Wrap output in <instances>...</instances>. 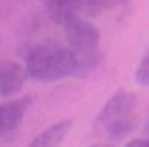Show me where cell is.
Here are the masks:
<instances>
[{
	"instance_id": "obj_4",
	"label": "cell",
	"mask_w": 149,
	"mask_h": 147,
	"mask_svg": "<svg viewBox=\"0 0 149 147\" xmlns=\"http://www.w3.org/2000/svg\"><path fill=\"white\" fill-rule=\"evenodd\" d=\"M26 68L22 64H15V62H5L0 64V97L2 99H9V97L18 94L22 90L24 81H26Z\"/></svg>"
},
{
	"instance_id": "obj_11",
	"label": "cell",
	"mask_w": 149,
	"mask_h": 147,
	"mask_svg": "<svg viewBox=\"0 0 149 147\" xmlns=\"http://www.w3.org/2000/svg\"><path fill=\"white\" fill-rule=\"evenodd\" d=\"M94 147H107V145H94Z\"/></svg>"
},
{
	"instance_id": "obj_9",
	"label": "cell",
	"mask_w": 149,
	"mask_h": 147,
	"mask_svg": "<svg viewBox=\"0 0 149 147\" xmlns=\"http://www.w3.org/2000/svg\"><path fill=\"white\" fill-rule=\"evenodd\" d=\"M134 79H136V83H138V86L149 88V48H147V53H145V55L140 57L138 66H136Z\"/></svg>"
},
{
	"instance_id": "obj_2",
	"label": "cell",
	"mask_w": 149,
	"mask_h": 147,
	"mask_svg": "<svg viewBox=\"0 0 149 147\" xmlns=\"http://www.w3.org/2000/svg\"><path fill=\"white\" fill-rule=\"evenodd\" d=\"M99 125L110 138H123L138 127V99L134 92L118 90L105 101L99 112Z\"/></svg>"
},
{
	"instance_id": "obj_10",
	"label": "cell",
	"mask_w": 149,
	"mask_h": 147,
	"mask_svg": "<svg viewBox=\"0 0 149 147\" xmlns=\"http://www.w3.org/2000/svg\"><path fill=\"white\" fill-rule=\"evenodd\" d=\"M125 147H149V141H145V138H136V141H130Z\"/></svg>"
},
{
	"instance_id": "obj_1",
	"label": "cell",
	"mask_w": 149,
	"mask_h": 147,
	"mask_svg": "<svg viewBox=\"0 0 149 147\" xmlns=\"http://www.w3.org/2000/svg\"><path fill=\"white\" fill-rule=\"evenodd\" d=\"M24 68L35 81H59L77 75V55L70 46L66 48L55 42H42L26 51Z\"/></svg>"
},
{
	"instance_id": "obj_8",
	"label": "cell",
	"mask_w": 149,
	"mask_h": 147,
	"mask_svg": "<svg viewBox=\"0 0 149 147\" xmlns=\"http://www.w3.org/2000/svg\"><path fill=\"white\" fill-rule=\"evenodd\" d=\"M121 0H84V13L88 18H94V15L105 13L107 9L116 7Z\"/></svg>"
},
{
	"instance_id": "obj_6",
	"label": "cell",
	"mask_w": 149,
	"mask_h": 147,
	"mask_svg": "<svg viewBox=\"0 0 149 147\" xmlns=\"http://www.w3.org/2000/svg\"><path fill=\"white\" fill-rule=\"evenodd\" d=\"M24 110H26V101H22V99L0 103V136H7L20 127Z\"/></svg>"
},
{
	"instance_id": "obj_3",
	"label": "cell",
	"mask_w": 149,
	"mask_h": 147,
	"mask_svg": "<svg viewBox=\"0 0 149 147\" xmlns=\"http://www.w3.org/2000/svg\"><path fill=\"white\" fill-rule=\"evenodd\" d=\"M66 42L74 51L77 57H88L99 53V44H101V33L90 20L77 18L70 24H66Z\"/></svg>"
},
{
	"instance_id": "obj_7",
	"label": "cell",
	"mask_w": 149,
	"mask_h": 147,
	"mask_svg": "<svg viewBox=\"0 0 149 147\" xmlns=\"http://www.w3.org/2000/svg\"><path fill=\"white\" fill-rule=\"evenodd\" d=\"M70 127H72V121H68V119L57 121V123L48 125L46 130H42L26 147H59L64 143V138L68 136Z\"/></svg>"
},
{
	"instance_id": "obj_5",
	"label": "cell",
	"mask_w": 149,
	"mask_h": 147,
	"mask_svg": "<svg viewBox=\"0 0 149 147\" xmlns=\"http://www.w3.org/2000/svg\"><path fill=\"white\" fill-rule=\"evenodd\" d=\"M46 13L59 27H66L84 13V0H44Z\"/></svg>"
}]
</instances>
